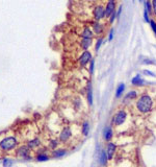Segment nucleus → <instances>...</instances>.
<instances>
[{
  "instance_id": "12",
  "label": "nucleus",
  "mask_w": 156,
  "mask_h": 167,
  "mask_svg": "<svg viewBox=\"0 0 156 167\" xmlns=\"http://www.w3.org/2000/svg\"><path fill=\"white\" fill-rule=\"evenodd\" d=\"M94 32L92 28H90L89 26H85L83 30L81 32V38L82 39H93L94 38Z\"/></svg>"
},
{
  "instance_id": "17",
  "label": "nucleus",
  "mask_w": 156,
  "mask_h": 167,
  "mask_svg": "<svg viewBox=\"0 0 156 167\" xmlns=\"http://www.w3.org/2000/svg\"><path fill=\"white\" fill-rule=\"evenodd\" d=\"M93 44V39H82L80 40V47L83 49V50H87Z\"/></svg>"
},
{
  "instance_id": "34",
  "label": "nucleus",
  "mask_w": 156,
  "mask_h": 167,
  "mask_svg": "<svg viewBox=\"0 0 156 167\" xmlns=\"http://www.w3.org/2000/svg\"><path fill=\"white\" fill-rule=\"evenodd\" d=\"M114 36H115V29L111 28L110 32H109V35H108V41L109 42L112 41V39H114Z\"/></svg>"
},
{
  "instance_id": "18",
  "label": "nucleus",
  "mask_w": 156,
  "mask_h": 167,
  "mask_svg": "<svg viewBox=\"0 0 156 167\" xmlns=\"http://www.w3.org/2000/svg\"><path fill=\"white\" fill-rule=\"evenodd\" d=\"M67 154V149H65V148H56V149L52 150V157L53 158H61Z\"/></svg>"
},
{
  "instance_id": "11",
  "label": "nucleus",
  "mask_w": 156,
  "mask_h": 167,
  "mask_svg": "<svg viewBox=\"0 0 156 167\" xmlns=\"http://www.w3.org/2000/svg\"><path fill=\"white\" fill-rule=\"evenodd\" d=\"M145 84L146 82L142 78L140 74H136V75L132 77V79H131V85L134 86V87H143V86H145Z\"/></svg>"
},
{
  "instance_id": "7",
  "label": "nucleus",
  "mask_w": 156,
  "mask_h": 167,
  "mask_svg": "<svg viewBox=\"0 0 156 167\" xmlns=\"http://www.w3.org/2000/svg\"><path fill=\"white\" fill-rule=\"evenodd\" d=\"M115 11H117V4H115V2L107 1V3L104 5V19H108Z\"/></svg>"
},
{
  "instance_id": "16",
  "label": "nucleus",
  "mask_w": 156,
  "mask_h": 167,
  "mask_svg": "<svg viewBox=\"0 0 156 167\" xmlns=\"http://www.w3.org/2000/svg\"><path fill=\"white\" fill-rule=\"evenodd\" d=\"M125 88H126V86H125L124 83H121L118 85L117 89H115V98H120L124 95V92H125Z\"/></svg>"
},
{
  "instance_id": "6",
  "label": "nucleus",
  "mask_w": 156,
  "mask_h": 167,
  "mask_svg": "<svg viewBox=\"0 0 156 167\" xmlns=\"http://www.w3.org/2000/svg\"><path fill=\"white\" fill-rule=\"evenodd\" d=\"M105 151H106V154H107L108 161H111L112 159H114L115 153H117V145L111 141L107 142L106 147H105Z\"/></svg>"
},
{
  "instance_id": "28",
  "label": "nucleus",
  "mask_w": 156,
  "mask_h": 167,
  "mask_svg": "<svg viewBox=\"0 0 156 167\" xmlns=\"http://www.w3.org/2000/svg\"><path fill=\"white\" fill-rule=\"evenodd\" d=\"M149 24H150V26H151V28L153 30V33H154V35L156 36V21L154 19H151V20H150Z\"/></svg>"
},
{
  "instance_id": "15",
  "label": "nucleus",
  "mask_w": 156,
  "mask_h": 167,
  "mask_svg": "<svg viewBox=\"0 0 156 167\" xmlns=\"http://www.w3.org/2000/svg\"><path fill=\"white\" fill-rule=\"evenodd\" d=\"M29 153H30V148L28 146H23L19 148L18 156H20L21 158H24V159H27V158H29Z\"/></svg>"
},
{
  "instance_id": "10",
  "label": "nucleus",
  "mask_w": 156,
  "mask_h": 167,
  "mask_svg": "<svg viewBox=\"0 0 156 167\" xmlns=\"http://www.w3.org/2000/svg\"><path fill=\"white\" fill-rule=\"evenodd\" d=\"M102 137L106 142L111 141V139L114 138V131H112V126L110 125H105L104 129L102 131Z\"/></svg>"
},
{
  "instance_id": "13",
  "label": "nucleus",
  "mask_w": 156,
  "mask_h": 167,
  "mask_svg": "<svg viewBox=\"0 0 156 167\" xmlns=\"http://www.w3.org/2000/svg\"><path fill=\"white\" fill-rule=\"evenodd\" d=\"M139 97V92L136 90H130L129 92H127L124 96V101H130V100H134L137 99Z\"/></svg>"
},
{
  "instance_id": "19",
  "label": "nucleus",
  "mask_w": 156,
  "mask_h": 167,
  "mask_svg": "<svg viewBox=\"0 0 156 167\" xmlns=\"http://www.w3.org/2000/svg\"><path fill=\"white\" fill-rule=\"evenodd\" d=\"M93 88H92V83H89V86H87V103H89L90 106H93Z\"/></svg>"
},
{
  "instance_id": "24",
  "label": "nucleus",
  "mask_w": 156,
  "mask_h": 167,
  "mask_svg": "<svg viewBox=\"0 0 156 167\" xmlns=\"http://www.w3.org/2000/svg\"><path fill=\"white\" fill-rule=\"evenodd\" d=\"M58 140L57 139H53V140H51L50 141V143H49V147L51 148L52 150H54V149H56V147L58 146Z\"/></svg>"
},
{
  "instance_id": "1",
  "label": "nucleus",
  "mask_w": 156,
  "mask_h": 167,
  "mask_svg": "<svg viewBox=\"0 0 156 167\" xmlns=\"http://www.w3.org/2000/svg\"><path fill=\"white\" fill-rule=\"evenodd\" d=\"M153 106H154V100L151 97V95L148 93L140 94L136 99L135 108L137 112L140 114H148L152 111Z\"/></svg>"
},
{
  "instance_id": "36",
  "label": "nucleus",
  "mask_w": 156,
  "mask_h": 167,
  "mask_svg": "<svg viewBox=\"0 0 156 167\" xmlns=\"http://www.w3.org/2000/svg\"><path fill=\"white\" fill-rule=\"evenodd\" d=\"M107 1H111V2H115L117 0H107Z\"/></svg>"
},
{
  "instance_id": "25",
  "label": "nucleus",
  "mask_w": 156,
  "mask_h": 167,
  "mask_svg": "<svg viewBox=\"0 0 156 167\" xmlns=\"http://www.w3.org/2000/svg\"><path fill=\"white\" fill-rule=\"evenodd\" d=\"M37 160L40 161V162H44V161L49 160V156H47L46 154H37Z\"/></svg>"
},
{
  "instance_id": "33",
  "label": "nucleus",
  "mask_w": 156,
  "mask_h": 167,
  "mask_svg": "<svg viewBox=\"0 0 156 167\" xmlns=\"http://www.w3.org/2000/svg\"><path fill=\"white\" fill-rule=\"evenodd\" d=\"M143 73L144 74H146V75H149V76H152V77H155V73L154 72H152V71H150V70H144L143 71Z\"/></svg>"
},
{
  "instance_id": "9",
  "label": "nucleus",
  "mask_w": 156,
  "mask_h": 167,
  "mask_svg": "<svg viewBox=\"0 0 156 167\" xmlns=\"http://www.w3.org/2000/svg\"><path fill=\"white\" fill-rule=\"evenodd\" d=\"M92 29L95 35L100 37L104 33V24L101 23L100 21H94L92 23Z\"/></svg>"
},
{
  "instance_id": "26",
  "label": "nucleus",
  "mask_w": 156,
  "mask_h": 167,
  "mask_svg": "<svg viewBox=\"0 0 156 167\" xmlns=\"http://www.w3.org/2000/svg\"><path fill=\"white\" fill-rule=\"evenodd\" d=\"M118 18H117V11H115L114 13H112L111 15H110V17L108 18V22H109V24H114L115 23V21L117 20Z\"/></svg>"
},
{
  "instance_id": "32",
  "label": "nucleus",
  "mask_w": 156,
  "mask_h": 167,
  "mask_svg": "<svg viewBox=\"0 0 156 167\" xmlns=\"http://www.w3.org/2000/svg\"><path fill=\"white\" fill-rule=\"evenodd\" d=\"M152 3V11H153V15L156 16V0H151Z\"/></svg>"
},
{
  "instance_id": "3",
  "label": "nucleus",
  "mask_w": 156,
  "mask_h": 167,
  "mask_svg": "<svg viewBox=\"0 0 156 167\" xmlns=\"http://www.w3.org/2000/svg\"><path fill=\"white\" fill-rule=\"evenodd\" d=\"M17 139L15 137H6L0 141V148L4 151L12 150L17 146Z\"/></svg>"
},
{
  "instance_id": "37",
  "label": "nucleus",
  "mask_w": 156,
  "mask_h": 167,
  "mask_svg": "<svg viewBox=\"0 0 156 167\" xmlns=\"http://www.w3.org/2000/svg\"><path fill=\"white\" fill-rule=\"evenodd\" d=\"M139 2H144V0H139Z\"/></svg>"
},
{
  "instance_id": "8",
  "label": "nucleus",
  "mask_w": 156,
  "mask_h": 167,
  "mask_svg": "<svg viewBox=\"0 0 156 167\" xmlns=\"http://www.w3.org/2000/svg\"><path fill=\"white\" fill-rule=\"evenodd\" d=\"M94 15V19L95 21H101L102 19H104V7L101 4L97 5L93 11Z\"/></svg>"
},
{
  "instance_id": "22",
  "label": "nucleus",
  "mask_w": 156,
  "mask_h": 167,
  "mask_svg": "<svg viewBox=\"0 0 156 167\" xmlns=\"http://www.w3.org/2000/svg\"><path fill=\"white\" fill-rule=\"evenodd\" d=\"M144 5H145V10H146L147 12H148V14H149V15L153 14L151 0H144Z\"/></svg>"
},
{
  "instance_id": "35",
  "label": "nucleus",
  "mask_w": 156,
  "mask_h": 167,
  "mask_svg": "<svg viewBox=\"0 0 156 167\" xmlns=\"http://www.w3.org/2000/svg\"><path fill=\"white\" fill-rule=\"evenodd\" d=\"M122 10H123V5H120V7H119V8H118V11H117V18L119 19V18L121 17V14H122Z\"/></svg>"
},
{
  "instance_id": "29",
  "label": "nucleus",
  "mask_w": 156,
  "mask_h": 167,
  "mask_svg": "<svg viewBox=\"0 0 156 167\" xmlns=\"http://www.w3.org/2000/svg\"><path fill=\"white\" fill-rule=\"evenodd\" d=\"M142 64H145V65H156V62L155 61H152L151 58H144L142 61Z\"/></svg>"
},
{
  "instance_id": "23",
  "label": "nucleus",
  "mask_w": 156,
  "mask_h": 167,
  "mask_svg": "<svg viewBox=\"0 0 156 167\" xmlns=\"http://www.w3.org/2000/svg\"><path fill=\"white\" fill-rule=\"evenodd\" d=\"M103 39L102 37H99L98 39H97V41H96V45H95V51L96 52H98L99 51V49L100 47H101V45H102V43H103Z\"/></svg>"
},
{
  "instance_id": "4",
  "label": "nucleus",
  "mask_w": 156,
  "mask_h": 167,
  "mask_svg": "<svg viewBox=\"0 0 156 167\" xmlns=\"http://www.w3.org/2000/svg\"><path fill=\"white\" fill-rule=\"evenodd\" d=\"M92 58H93L92 52L89 51V50H84L82 53L80 54L79 58H78V63H79V66L81 68L86 67V65L90 63Z\"/></svg>"
},
{
  "instance_id": "31",
  "label": "nucleus",
  "mask_w": 156,
  "mask_h": 167,
  "mask_svg": "<svg viewBox=\"0 0 156 167\" xmlns=\"http://www.w3.org/2000/svg\"><path fill=\"white\" fill-rule=\"evenodd\" d=\"M144 19H145V21L147 23H149L150 22V15L148 14V12H147L146 10H144Z\"/></svg>"
},
{
  "instance_id": "14",
  "label": "nucleus",
  "mask_w": 156,
  "mask_h": 167,
  "mask_svg": "<svg viewBox=\"0 0 156 167\" xmlns=\"http://www.w3.org/2000/svg\"><path fill=\"white\" fill-rule=\"evenodd\" d=\"M99 163L100 165L102 167H105L107 165L108 163V158H107V154H106V151L105 149H102L100 151V154H99Z\"/></svg>"
},
{
  "instance_id": "20",
  "label": "nucleus",
  "mask_w": 156,
  "mask_h": 167,
  "mask_svg": "<svg viewBox=\"0 0 156 167\" xmlns=\"http://www.w3.org/2000/svg\"><path fill=\"white\" fill-rule=\"evenodd\" d=\"M81 133L83 136H87L90 134V122L89 121H84L81 125Z\"/></svg>"
},
{
  "instance_id": "27",
  "label": "nucleus",
  "mask_w": 156,
  "mask_h": 167,
  "mask_svg": "<svg viewBox=\"0 0 156 167\" xmlns=\"http://www.w3.org/2000/svg\"><path fill=\"white\" fill-rule=\"evenodd\" d=\"M94 70H95V58H92V61H90V67H89V71H90V74L92 75L94 73Z\"/></svg>"
},
{
  "instance_id": "30",
  "label": "nucleus",
  "mask_w": 156,
  "mask_h": 167,
  "mask_svg": "<svg viewBox=\"0 0 156 167\" xmlns=\"http://www.w3.org/2000/svg\"><path fill=\"white\" fill-rule=\"evenodd\" d=\"M12 165V161L9 159H4L3 160V167H11Z\"/></svg>"
},
{
  "instance_id": "21",
  "label": "nucleus",
  "mask_w": 156,
  "mask_h": 167,
  "mask_svg": "<svg viewBox=\"0 0 156 167\" xmlns=\"http://www.w3.org/2000/svg\"><path fill=\"white\" fill-rule=\"evenodd\" d=\"M40 144H41L40 139L39 138H34V139H32V140H30L29 142H28L27 146L29 147V148H36V147L39 146Z\"/></svg>"
},
{
  "instance_id": "2",
  "label": "nucleus",
  "mask_w": 156,
  "mask_h": 167,
  "mask_svg": "<svg viewBox=\"0 0 156 167\" xmlns=\"http://www.w3.org/2000/svg\"><path fill=\"white\" fill-rule=\"evenodd\" d=\"M127 117H128V114L126 110L121 109L117 111L111 118V125L115 126V128H119V126L123 125L124 123L126 122Z\"/></svg>"
},
{
  "instance_id": "5",
  "label": "nucleus",
  "mask_w": 156,
  "mask_h": 167,
  "mask_svg": "<svg viewBox=\"0 0 156 167\" xmlns=\"http://www.w3.org/2000/svg\"><path fill=\"white\" fill-rule=\"evenodd\" d=\"M72 137V129L70 126H65L64 129H61V134H59V138L58 140L62 142V143H66L71 139Z\"/></svg>"
}]
</instances>
